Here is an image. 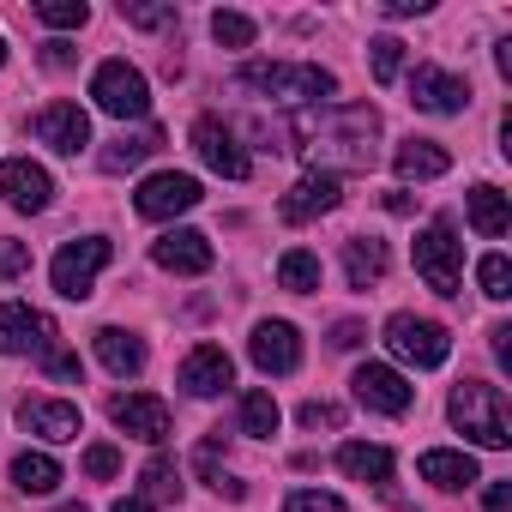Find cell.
<instances>
[{
	"instance_id": "38",
	"label": "cell",
	"mask_w": 512,
	"mask_h": 512,
	"mask_svg": "<svg viewBox=\"0 0 512 512\" xmlns=\"http://www.w3.org/2000/svg\"><path fill=\"white\" fill-rule=\"evenodd\" d=\"M284 512H350L338 494H320V488H296L290 500H284Z\"/></svg>"
},
{
	"instance_id": "1",
	"label": "cell",
	"mask_w": 512,
	"mask_h": 512,
	"mask_svg": "<svg viewBox=\"0 0 512 512\" xmlns=\"http://www.w3.org/2000/svg\"><path fill=\"white\" fill-rule=\"evenodd\" d=\"M296 151L320 169V175H338V169H374V139H380V115L368 103H326L314 115L296 121Z\"/></svg>"
},
{
	"instance_id": "8",
	"label": "cell",
	"mask_w": 512,
	"mask_h": 512,
	"mask_svg": "<svg viewBox=\"0 0 512 512\" xmlns=\"http://www.w3.org/2000/svg\"><path fill=\"white\" fill-rule=\"evenodd\" d=\"M199 199H205V193H199V181H193V175H181V169L145 175V181H139V193H133L139 217H151V223H163V217H181V211H193Z\"/></svg>"
},
{
	"instance_id": "10",
	"label": "cell",
	"mask_w": 512,
	"mask_h": 512,
	"mask_svg": "<svg viewBox=\"0 0 512 512\" xmlns=\"http://www.w3.org/2000/svg\"><path fill=\"white\" fill-rule=\"evenodd\" d=\"M25 350H55V320L37 314L31 302H7L0 308V356H25Z\"/></svg>"
},
{
	"instance_id": "17",
	"label": "cell",
	"mask_w": 512,
	"mask_h": 512,
	"mask_svg": "<svg viewBox=\"0 0 512 512\" xmlns=\"http://www.w3.org/2000/svg\"><path fill=\"white\" fill-rule=\"evenodd\" d=\"M37 139H43L49 151H61V157H79V151L91 145V115H85L79 103H49V109L37 115Z\"/></svg>"
},
{
	"instance_id": "51",
	"label": "cell",
	"mask_w": 512,
	"mask_h": 512,
	"mask_svg": "<svg viewBox=\"0 0 512 512\" xmlns=\"http://www.w3.org/2000/svg\"><path fill=\"white\" fill-rule=\"evenodd\" d=\"M0 61H7V37H0Z\"/></svg>"
},
{
	"instance_id": "47",
	"label": "cell",
	"mask_w": 512,
	"mask_h": 512,
	"mask_svg": "<svg viewBox=\"0 0 512 512\" xmlns=\"http://www.w3.org/2000/svg\"><path fill=\"white\" fill-rule=\"evenodd\" d=\"M392 19H410V13H428V0H386Z\"/></svg>"
},
{
	"instance_id": "22",
	"label": "cell",
	"mask_w": 512,
	"mask_h": 512,
	"mask_svg": "<svg viewBox=\"0 0 512 512\" xmlns=\"http://www.w3.org/2000/svg\"><path fill=\"white\" fill-rule=\"evenodd\" d=\"M97 362H103L115 380H133V374H145V338H133V332H121V326H103V332H97Z\"/></svg>"
},
{
	"instance_id": "6",
	"label": "cell",
	"mask_w": 512,
	"mask_h": 512,
	"mask_svg": "<svg viewBox=\"0 0 512 512\" xmlns=\"http://www.w3.org/2000/svg\"><path fill=\"white\" fill-rule=\"evenodd\" d=\"M91 97H97V109L115 115V121H145V115H151V85H145V73L127 67V61H103V67L91 73Z\"/></svg>"
},
{
	"instance_id": "2",
	"label": "cell",
	"mask_w": 512,
	"mask_h": 512,
	"mask_svg": "<svg viewBox=\"0 0 512 512\" xmlns=\"http://www.w3.org/2000/svg\"><path fill=\"white\" fill-rule=\"evenodd\" d=\"M241 91H260L272 103H290V109H308V103H326L338 97V79L326 67H308V61H253L235 73Z\"/></svg>"
},
{
	"instance_id": "3",
	"label": "cell",
	"mask_w": 512,
	"mask_h": 512,
	"mask_svg": "<svg viewBox=\"0 0 512 512\" xmlns=\"http://www.w3.org/2000/svg\"><path fill=\"white\" fill-rule=\"evenodd\" d=\"M446 410H452V428L470 434L476 446H488V452L512 446V410H506V392H500V386H488V380H458Z\"/></svg>"
},
{
	"instance_id": "7",
	"label": "cell",
	"mask_w": 512,
	"mask_h": 512,
	"mask_svg": "<svg viewBox=\"0 0 512 512\" xmlns=\"http://www.w3.org/2000/svg\"><path fill=\"white\" fill-rule=\"evenodd\" d=\"M386 350L410 368H440L452 356V338L440 320H422V314H392L386 320Z\"/></svg>"
},
{
	"instance_id": "49",
	"label": "cell",
	"mask_w": 512,
	"mask_h": 512,
	"mask_svg": "<svg viewBox=\"0 0 512 512\" xmlns=\"http://www.w3.org/2000/svg\"><path fill=\"white\" fill-rule=\"evenodd\" d=\"M109 512H151V500H115Z\"/></svg>"
},
{
	"instance_id": "14",
	"label": "cell",
	"mask_w": 512,
	"mask_h": 512,
	"mask_svg": "<svg viewBox=\"0 0 512 512\" xmlns=\"http://www.w3.org/2000/svg\"><path fill=\"white\" fill-rule=\"evenodd\" d=\"M109 416H115V428H127L133 440H169V428H175V416H169V404L163 398H151V392H121L115 404H109Z\"/></svg>"
},
{
	"instance_id": "15",
	"label": "cell",
	"mask_w": 512,
	"mask_h": 512,
	"mask_svg": "<svg viewBox=\"0 0 512 512\" xmlns=\"http://www.w3.org/2000/svg\"><path fill=\"white\" fill-rule=\"evenodd\" d=\"M151 260H157L163 272H181V278H205L217 253H211V241H205L199 229H169V235H157Z\"/></svg>"
},
{
	"instance_id": "18",
	"label": "cell",
	"mask_w": 512,
	"mask_h": 512,
	"mask_svg": "<svg viewBox=\"0 0 512 512\" xmlns=\"http://www.w3.org/2000/svg\"><path fill=\"white\" fill-rule=\"evenodd\" d=\"M410 103L428 109V115H458V109H470V85L440 73V67H416L410 73Z\"/></svg>"
},
{
	"instance_id": "4",
	"label": "cell",
	"mask_w": 512,
	"mask_h": 512,
	"mask_svg": "<svg viewBox=\"0 0 512 512\" xmlns=\"http://www.w3.org/2000/svg\"><path fill=\"white\" fill-rule=\"evenodd\" d=\"M115 260V247L103 241V235H79V241H67L61 253H55V266H49V284L67 296V302H85L91 290H97V272Z\"/></svg>"
},
{
	"instance_id": "48",
	"label": "cell",
	"mask_w": 512,
	"mask_h": 512,
	"mask_svg": "<svg viewBox=\"0 0 512 512\" xmlns=\"http://www.w3.org/2000/svg\"><path fill=\"white\" fill-rule=\"evenodd\" d=\"M386 211H398V217H410V211H416V199H410L404 187H392V193H386Z\"/></svg>"
},
{
	"instance_id": "13",
	"label": "cell",
	"mask_w": 512,
	"mask_h": 512,
	"mask_svg": "<svg viewBox=\"0 0 512 512\" xmlns=\"http://www.w3.org/2000/svg\"><path fill=\"white\" fill-rule=\"evenodd\" d=\"M338 199H344V187H338V175H320V169H308L284 199H278V217L284 223H314V217H326V211H338Z\"/></svg>"
},
{
	"instance_id": "24",
	"label": "cell",
	"mask_w": 512,
	"mask_h": 512,
	"mask_svg": "<svg viewBox=\"0 0 512 512\" xmlns=\"http://www.w3.org/2000/svg\"><path fill=\"white\" fill-rule=\"evenodd\" d=\"M464 211H470V229H476V235H488V241H500V235L512 229V205H506V193H500V187H488V181L464 193Z\"/></svg>"
},
{
	"instance_id": "31",
	"label": "cell",
	"mask_w": 512,
	"mask_h": 512,
	"mask_svg": "<svg viewBox=\"0 0 512 512\" xmlns=\"http://www.w3.org/2000/svg\"><path fill=\"white\" fill-rule=\"evenodd\" d=\"M278 422H284V416H278V398H272V392H247V398H241V434L272 440Z\"/></svg>"
},
{
	"instance_id": "28",
	"label": "cell",
	"mask_w": 512,
	"mask_h": 512,
	"mask_svg": "<svg viewBox=\"0 0 512 512\" xmlns=\"http://www.w3.org/2000/svg\"><path fill=\"white\" fill-rule=\"evenodd\" d=\"M278 284H284L290 296H314V290H320V253L290 247L284 260H278Z\"/></svg>"
},
{
	"instance_id": "34",
	"label": "cell",
	"mask_w": 512,
	"mask_h": 512,
	"mask_svg": "<svg viewBox=\"0 0 512 512\" xmlns=\"http://www.w3.org/2000/svg\"><path fill=\"white\" fill-rule=\"evenodd\" d=\"M476 284H482L488 302H506V296H512V266H506V253H488V260L476 266Z\"/></svg>"
},
{
	"instance_id": "50",
	"label": "cell",
	"mask_w": 512,
	"mask_h": 512,
	"mask_svg": "<svg viewBox=\"0 0 512 512\" xmlns=\"http://www.w3.org/2000/svg\"><path fill=\"white\" fill-rule=\"evenodd\" d=\"M61 512H91V506H85V500H79V506H61Z\"/></svg>"
},
{
	"instance_id": "9",
	"label": "cell",
	"mask_w": 512,
	"mask_h": 512,
	"mask_svg": "<svg viewBox=\"0 0 512 512\" xmlns=\"http://www.w3.org/2000/svg\"><path fill=\"white\" fill-rule=\"evenodd\" d=\"M187 139H193V151H199V163H205V169H217L223 181H247V169H253V163H247V151L235 145V133H229L217 115H199Z\"/></svg>"
},
{
	"instance_id": "26",
	"label": "cell",
	"mask_w": 512,
	"mask_h": 512,
	"mask_svg": "<svg viewBox=\"0 0 512 512\" xmlns=\"http://www.w3.org/2000/svg\"><path fill=\"white\" fill-rule=\"evenodd\" d=\"M338 470L356 476V482L386 488V482H392V452H386V446H368V440H350V446L338 452Z\"/></svg>"
},
{
	"instance_id": "43",
	"label": "cell",
	"mask_w": 512,
	"mask_h": 512,
	"mask_svg": "<svg viewBox=\"0 0 512 512\" xmlns=\"http://www.w3.org/2000/svg\"><path fill=\"white\" fill-rule=\"evenodd\" d=\"M482 512H512V482H488V500Z\"/></svg>"
},
{
	"instance_id": "40",
	"label": "cell",
	"mask_w": 512,
	"mask_h": 512,
	"mask_svg": "<svg viewBox=\"0 0 512 512\" xmlns=\"http://www.w3.org/2000/svg\"><path fill=\"white\" fill-rule=\"evenodd\" d=\"M302 428H344V410L326 404V398H308L302 404Z\"/></svg>"
},
{
	"instance_id": "29",
	"label": "cell",
	"mask_w": 512,
	"mask_h": 512,
	"mask_svg": "<svg viewBox=\"0 0 512 512\" xmlns=\"http://www.w3.org/2000/svg\"><path fill=\"white\" fill-rule=\"evenodd\" d=\"M13 482H19L25 494H55V488H61V464H55L49 452H19V458H13Z\"/></svg>"
},
{
	"instance_id": "12",
	"label": "cell",
	"mask_w": 512,
	"mask_h": 512,
	"mask_svg": "<svg viewBox=\"0 0 512 512\" xmlns=\"http://www.w3.org/2000/svg\"><path fill=\"white\" fill-rule=\"evenodd\" d=\"M350 386H356V398H362L368 410H380V416H404V410L416 404V386H410L398 368H386V362H362Z\"/></svg>"
},
{
	"instance_id": "46",
	"label": "cell",
	"mask_w": 512,
	"mask_h": 512,
	"mask_svg": "<svg viewBox=\"0 0 512 512\" xmlns=\"http://www.w3.org/2000/svg\"><path fill=\"white\" fill-rule=\"evenodd\" d=\"M488 338H494V356H500V368H512V326H494Z\"/></svg>"
},
{
	"instance_id": "33",
	"label": "cell",
	"mask_w": 512,
	"mask_h": 512,
	"mask_svg": "<svg viewBox=\"0 0 512 512\" xmlns=\"http://www.w3.org/2000/svg\"><path fill=\"white\" fill-rule=\"evenodd\" d=\"M368 61H374V85H392L404 73V43L398 37H374L368 43Z\"/></svg>"
},
{
	"instance_id": "11",
	"label": "cell",
	"mask_w": 512,
	"mask_h": 512,
	"mask_svg": "<svg viewBox=\"0 0 512 512\" xmlns=\"http://www.w3.org/2000/svg\"><path fill=\"white\" fill-rule=\"evenodd\" d=\"M247 356H253L260 374H296L302 368V338H296L290 320H260L253 338H247Z\"/></svg>"
},
{
	"instance_id": "35",
	"label": "cell",
	"mask_w": 512,
	"mask_h": 512,
	"mask_svg": "<svg viewBox=\"0 0 512 512\" xmlns=\"http://www.w3.org/2000/svg\"><path fill=\"white\" fill-rule=\"evenodd\" d=\"M37 19H43L49 31H79V25L91 19V7H85V0H43Z\"/></svg>"
},
{
	"instance_id": "42",
	"label": "cell",
	"mask_w": 512,
	"mask_h": 512,
	"mask_svg": "<svg viewBox=\"0 0 512 512\" xmlns=\"http://www.w3.org/2000/svg\"><path fill=\"white\" fill-rule=\"evenodd\" d=\"M37 362H43V374H55V380H79V356H73V350H61V344H55V350H43Z\"/></svg>"
},
{
	"instance_id": "30",
	"label": "cell",
	"mask_w": 512,
	"mask_h": 512,
	"mask_svg": "<svg viewBox=\"0 0 512 512\" xmlns=\"http://www.w3.org/2000/svg\"><path fill=\"white\" fill-rule=\"evenodd\" d=\"M193 464H199V476H205L217 494H229V500H247V482H235V476L223 470V434H211V440L199 446V458H193Z\"/></svg>"
},
{
	"instance_id": "19",
	"label": "cell",
	"mask_w": 512,
	"mask_h": 512,
	"mask_svg": "<svg viewBox=\"0 0 512 512\" xmlns=\"http://www.w3.org/2000/svg\"><path fill=\"white\" fill-rule=\"evenodd\" d=\"M19 422H25V434H43V440H55V446L85 434L79 404H61V398H25V404H19Z\"/></svg>"
},
{
	"instance_id": "39",
	"label": "cell",
	"mask_w": 512,
	"mask_h": 512,
	"mask_svg": "<svg viewBox=\"0 0 512 512\" xmlns=\"http://www.w3.org/2000/svg\"><path fill=\"white\" fill-rule=\"evenodd\" d=\"M115 470H121V452H115L109 440L85 446V476H97V482H103V476H115Z\"/></svg>"
},
{
	"instance_id": "16",
	"label": "cell",
	"mask_w": 512,
	"mask_h": 512,
	"mask_svg": "<svg viewBox=\"0 0 512 512\" xmlns=\"http://www.w3.org/2000/svg\"><path fill=\"white\" fill-rule=\"evenodd\" d=\"M0 193H7V205H19V211H49L55 181H49L43 163H31V157H7V163H0Z\"/></svg>"
},
{
	"instance_id": "44",
	"label": "cell",
	"mask_w": 512,
	"mask_h": 512,
	"mask_svg": "<svg viewBox=\"0 0 512 512\" xmlns=\"http://www.w3.org/2000/svg\"><path fill=\"white\" fill-rule=\"evenodd\" d=\"M362 338H368V332H362L356 320H338V332H332V344H338V350H356Z\"/></svg>"
},
{
	"instance_id": "37",
	"label": "cell",
	"mask_w": 512,
	"mask_h": 512,
	"mask_svg": "<svg viewBox=\"0 0 512 512\" xmlns=\"http://www.w3.org/2000/svg\"><path fill=\"white\" fill-rule=\"evenodd\" d=\"M121 19L139 25V31H163L175 19V7H145V0H121Z\"/></svg>"
},
{
	"instance_id": "23",
	"label": "cell",
	"mask_w": 512,
	"mask_h": 512,
	"mask_svg": "<svg viewBox=\"0 0 512 512\" xmlns=\"http://www.w3.org/2000/svg\"><path fill=\"white\" fill-rule=\"evenodd\" d=\"M392 163H398L404 181H434V175L452 169V151H446L440 139H404V145L392 151Z\"/></svg>"
},
{
	"instance_id": "27",
	"label": "cell",
	"mask_w": 512,
	"mask_h": 512,
	"mask_svg": "<svg viewBox=\"0 0 512 512\" xmlns=\"http://www.w3.org/2000/svg\"><path fill=\"white\" fill-rule=\"evenodd\" d=\"M157 145H163V133H157V127H145V133H121V139H109V151H103L97 163H103L109 175H121V169H139Z\"/></svg>"
},
{
	"instance_id": "45",
	"label": "cell",
	"mask_w": 512,
	"mask_h": 512,
	"mask_svg": "<svg viewBox=\"0 0 512 512\" xmlns=\"http://www.w3.org/2000/svg\"><path fill=\"white\" fill-rule=\"evenodd\" d=\"M43 67H55V73L73 67V49H67V43H43Z\"/></svg>"
},
{
	"instance_id": "41",
	"label": "cell",
	"mask_w": 512,
	"mask_h": 512,
	"mask_svg": "<svg viewBox=\"0 0 512 512\" xmlns=\"http://www.w3.org/2000/svg\"><path fill=\"white\" fill-rule=\"evenodd\" d=\"M19 272H31V247L25 241H0V278H19Z\"/></svg>"
},
{
	"instance_id": "36",
	"label": "cell",
	"mask_w": 512,
	"mask_h": 512,
	"mask_svg": "<svg viewBox=\"0 0 512 512\" xmlns=\"http://www.w3.org/2000/svg\"><path fill=\"white\" fill-rule=\"evenodd\" d=\"M253 31H260V25H253L247 13H211V37H217L223 49H247Z\"/></svg>"
},
{
	"instance_id": "25",
	"label": "cell",
	"mask_w": 512,
	"mask_h": 512,
	"mask_svg": "<svg viewBox=\"0 0 512 512\" xmlns=\"http://www.w3.org/2000/svg\"><path fill=\"white\" fill-rule=\"evenodd\" d=\"M416 470H422V482H434V488H470V482H482V476H476V458H470V452H452V446L422 452Z\"/></svg>"
},
{
	"instance_id": "20",
	"label": "cell",
	"mask_w": 512,
	"mask_h": 512,
	"mask_svg": "<svg viewBox=\"0 0 512 512\" xmlns=\"http://www.w3.org/2000/svg\"><path fill=\"white\" fill-rule=\"evenodd\" d=\"M229 380H235V362H229L223 344H199V350L181 362V386H187V398H217Z\"/></svg>"
},
{
	"instance_id": "32",
	"label": "cell",
	"mask_w": 512,
	"mask_h": 512,
	"mask_svg": "<svg viewBox=\"0 0 512 512\" xmlns=\"http://www.w3.org/2000/svg\"><path fill=\"white\" fill-rule=\"evenodd\" d=\"M139 482H145V500H181V470L169 458H151L139 470Z\"/></svg>"
},
{
	"instance_id": "21",
	"label": "cell",
	"mask_w": 512,
	"mask_h": 512,
	"mask_svg": "<svg viewBox=\"0 0 512 512\" xmlns=\"http://www.w3.org/2000/svg\"><path fill=\"white\" fill-rule=\"evenodd\" d=\"M386 266H392V253H386V241H380V235H350V241H344V272H350V290H374V284L386 278Z\"/></svg>"
},
{
	"instance_id": "5",
	"label": "cell",
	"mask_w": 512,
	"mask_h": 512,
	"mask_svg": "<svg viewBox=\"0 0 512 512\" xmlns=\"http://www.w3.org/2000/svg\"><path fill=\"white\" fill-rule=\"evenodd\" d=\"M416 272L434 296H458L464 290V247L452 235V223H428L416 235Z\"/></svg>"
}]
</instances>
